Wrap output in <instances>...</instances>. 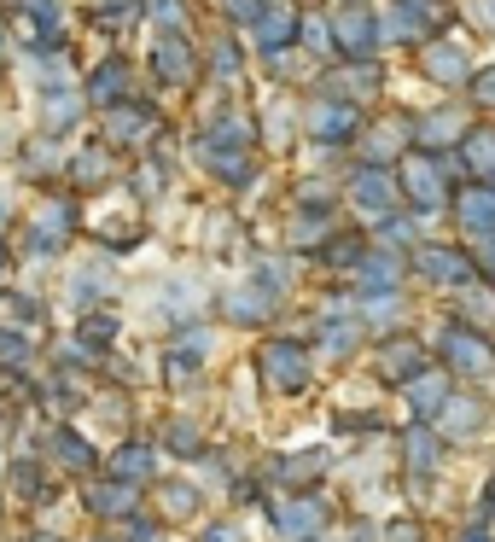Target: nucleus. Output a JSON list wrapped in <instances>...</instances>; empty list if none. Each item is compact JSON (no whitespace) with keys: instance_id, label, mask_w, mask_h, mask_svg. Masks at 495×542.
<instances>
[{"instance_id":"1","label":"nucleus","mask_w":495,"mask_h":542,"mask_svg":"<svg viewBox=\"0 0 495 542\" xmlns=\"http://www.w3.org/2000/svg\"><path fill=\"white\" fill-rule=\"evenodd\" d=\"M76 228V199L70 193H53V199L35 204L30 228H24V245H30V257H59V245L70 239Z\"/></svg>"},{"instance_id":"2","label":"nucleus","mask_w":495,"mask_h":542,"mask_svg":"<svg viewBox=\"0 0 495 542\" xmlns=\"http://www.w3.org/2000/svg\"><path fill=\"white\" fill-rule=\"evenodd\" d=\"M303 129H309L315 146H344V140L362 129V111H356V100H344V94H315L309 111H303Z\"/></svg>"},{"instance_id":"3","label":"nucleus","mask_w":495,"mask_h":542,"mask_svg":"<svg viewBox=\"0 0 495 542\" xmlns=\"http://www.w3.org/2000/svg\"><path fill=\"white\" fill-rule=\"evenodd\" d=\"M350 204L367 210V216H391L396 204H402V175L379 170V164H362V170L350 175Z\"/></svg>"},{"instance_id":"4","label":"nucleus","mask_w":495,"mask_h":542,"mask_svg":"<svg viewBox=\"0 0 495 542\" xmlns=\"http://www.w3.org/2000/svg\"><path fill=\"white\" fill-rule=\"evenodd\" d=\"M257 368L268 373L274 391H303V385H309V356H303L297 339H268L263 350H257Z\"/></svg>"},{"instance_id":"5","label":"nucleus","mask_w":495,"mask_h":542,"mask_svg":"<svg viewBox=\"0 0 495 542\" xmlns=\"http://www.w3.org/2000/svg\"><path fill=\"white\" fill-rule=\"evenodd\" d=\"M437 350H443V362H449L455 373H466V379H484V373L495 368V356H490V344H484V333H478V327H466V321H455V327L443 333V344H437Z\"/></svg>"},{"instance_id":"6","label":"nucleus","mask_w":495,"mask_h":542,"mask_svg":"<svg viewBox=\"0 0 495 542\" xmlns=\"http://www.w3.org/2000/svg\"><path fill=\"white\" fill-rule=\"evenodd\" d=\"M117 175V158H111V140H99V146H76L65 158V181L70 193H94V187H105Z\"/></svg>"},{"instance_id":"7","label":"nucleus","mask_w":495,"mask_h":542,"mask_svg":"<svg viewBox=\"0 0 495 542\" xmlns=\"http://www.w3.org/2000/svg\"><path fill=\"white\" fill-rule=\"evenodd\" d=\"M332 35H338V47H350V59H373L379 53V18L367 6L332 12Z\"/></svg>"},{"instance_id":"8","label":"nucleus","mask_w":495,"mask_h":542,"mask_svg":"<svg viewBox=\"0 0 495 542\" xmlns=\"http://www.w3.org/2000/svg\"><path fill=\"white\" fill-rule=\"evenodd\" d=\"M152 70H158V82H169V88H187V82H193V70H198L187 35H181V30L158 35V47H152Z\"/></svg>"},{"instance_id":"9","label":"nucleus","mask_w":495,"mask_h":542,"mask_svg":"<svg viewBox=\"0 0 495 542\" xmlns=\"http://www.w3.org/2000/svg\"><path fill=\"white\" fill-rule=\"evenodd\" d=\"M414 269L426 274V280H443V286H478V269H472V257L466 251H443V245H426L420 257H414Z\"/></svg>"},{"instance_id":"10","label":"nucleus","mask_w":495,"mask_h":542,"mask_svg":"<svg viewBox=\"0 0 495 542\" xmlns=\"http://www.w3.org/2000/svg\"><path fill=\"white\" fill-rule=\"evenodd\" d=\"M321 519H327V508L315 496H292V502L274 508V531L286 542H309V537H321Z\"/></svg>"},{"instance_id":"11","label":"nucleus","mask_w":495,"mask_h":542,"mask_svg":"<svg viewBox=\"0 0 495 542\" xmlns=\"http://www.w3.org/2000/svg\"><path fill=\"white\" fill-rule=\"evenodd\" d=\"M152 129H158V111H152V105L123 100V105L105 111V140H111V146H134V140H146Z\"/></svg>"},{"instance_id":"12","label":"nucleus","mask_w":495,"mask_h":542,"mask_svg":"<svg viewBox=\"0 0 495 542\" xmlns=\"http://www.w3.org/2000/svg\"><path fill=\"white\" fill-rule=\"evenodd\" d=\"M82 94H88V105H105V111H111V105H123V100H129V59H123V53L99 59V70L88 76V88H82Z\"/></svg>"},{"instance_id":"13","label":"nucleus","mask_w":495,"mask_h":542,"mask_svg":"<svg viewBox=\"0 0 495 542\" xmlns=\"http://www.w3.org/2000/svg\"><path fill=\"white\" fill-rule=\"evenodd\" d=\"M437 455H443V432L426 426V420H414V426L402 432V461H408V473L431 478V473H437Z\"/></svg>"},{"instance_id":"14","label":"nucleus","mask_w":495,"mask_h":542,"mask_svg":"<svg viewBox=\"0 0 495 542\" xmlns=\"http://www.w3.org/2000/svg\"><path fill=\"white\" fill-rule=\"evenodd\" d=\"M402 397H408V408H414L420 420H437V414H443V403H449L455 391H449V373L426 368V373H414V379L402 385Z\"/></svg>"},{"instance_id":"15","label":"nucleus","mask_w":495,"mask_h":542,"mask_svg":"<svg viewBox=\"0 0 495 542\" xmlns=\"http://www.w3.org/2000/svg\"><path fill=\"white\" fill-rule=\"evenodd\" d=\"M88 508H94L99 519H134V513H140V484H129V478H105V484L88 490Z\"/></svg>"},{"instance_id":"16","label":"nucleus","mask_w":495,"mask_h":542,"mask_svg":"<svg viewBox=\"0 0 495 542\" xmlns=\"http://www.w3.org/2000/svg\"><path fill=\"white\" fill-rule=\"evenodd\" d=\"M455 216H461V228L472 239L495 234V187H466V193H455Z\"/></svg>"},{"instance_id":"17","label":"nucleus","mask_w":495,"mask_h":542,"mask_svg":"<svg viewBox=\"0 0 495 542\" xmlns=\"http://www.w3.org/2000/svg\"><path fill=\"white\" fill-rule=\"evenodd\" d=\"M461 164L478 181H495V123H472L461 135Z\"/></svg>"},{"instance_id":"18","label":"nucleus","mask_w":495,"mask_h":542,"mask_svg":"<svg viewBox=\"0 0 495 542\" xmlns=\"http://www.w3.org/2000/svg\"><path fill=\"white\" fill-rule=\"evenodd\" d=\"M82 100L88 94H76V88H53V94H41V129L47 135H65L82 123Z\"/></svg>"},{"instance_id":"19","label":"nucleus","mask_w":495,"mask_h":542,"mask_svg":"<svg viewBox=\"0 0 495 542\" xmlns=\"http://www.w3.org/2000/svg\"><path fill=\"white\" fill-rule=\"evenodd\" d=\"M297 24H303V12H297L292 0H268V12L251 24V30H257V47L274 53V47H286V35H292Z\"/></svg>"},{"instance_id":"20","label":"nucleus","mask_w":495,"mask_h":542,"mask_svg":"<svg viewBox=\"0 0 495 542\" xmlns=\"http://www.w3.org/2000/svg\"><path fill=\"white\" fill-rule=\"evenodd\" d=\"M426 76L431 82H472V65H466V53L455 41H426Z\"/></svg>"},{"instance_id":"21","label":"nucleus","mask_w":495,"mask_h":542,"mask_svg":"<svg viewBox=\"0 0 495 542\" xmlns=\"http://www.w3.org/2000/svg\"><path fill=\"white\" fill-rule=\"evenodd\" d=\"M356 274H362V292H396V280H402V251H385V245H373Z\"/></svg>"},{"instance_id":"22","label":"nucleus","mask_w":495,"mask_h":542,"mask_svg":"<svg viewBox=\"0 0 495 542\" xmlns=\"http://www.w3.org/2000/svg\"><path fill=\"white\" fill-rule=\"evenodd\" d=\"M379 362H385V379H391V385H408L414 373H426V350L414 339H391L379 350Z\"/></svg>"},{"instance_id":"23","label":"nucleus","mask_w":495,"mask_h":542,"mask_svg":"<svg viewBox=\"0 0 495 542\" xmlns=\"http://www.w3.org/2000/svg\"><path fill=\"white\" fill-rule=\"evenodd\" d=\"M484 426V403L478 397H449L443 414H437V432H449V438H472Z\"/></svg>"},{"instance_id":"24","label":"nucleus","mask_w":495,"mask_h":542,"mask_svg":"<svg viewBox=\"0 0 495 542\" xmlns=\"http://www.w3.org/2000/svg\"><path fill=\"white\" fill-rule=\"evenodd\" d=\"M228 321H239V327H251V321H263L268 309H274V292H257V280H251V286H239V292H228Z\"/></svg>"},{"instance_id":"25","label":"nucleus","mask_w":495,"mask_h":542,"mask_svg":"<svg viewBox=\"0 0 495 542\" xmlns=\"http://www.w3.org/2000/svg\"><path fill=\"white\" fill-rule=\"evenodd\" d=\"M158 467V455H152V443H123L117 455H111V478H129V484H146Z\"/></svg>"},{"instance_id":"26","label":"nucleus","mask_w":495,"mask_h":542,"mask_svg":"<svg viewBox=\"0 0 495 542\" xmlns=\"http://www.w3.org/2000/svg\"><path fill=\"white\" fill-rule=\"evenodd\" d=\"M321 467H327V455H321V449H309V455H286V461H274V478H280V484H292V490H303V484H315V478H321Z\"/></svg>"},{"instance_id":"27","label":"nucleus","mask_w":495,"mask_h":542,"mask_svg":"<svg viewBox=\"0 0 495 542\" xmlns=\"http://www.w3.org/2000/svg\"><path fill=\"white\" fill-rule=\"evenodd\" d=\"M297 41H309V53H315V59H332V53H338L332 18H321V12H303V24H297Z\"/></svg>"},{"instance_id":"28","label":"nucleus","mask_w":495,"mask_h":542,"mask_svg":"<svg viewBox=\"0 0 495 542\" xmlns=\"http://www.w3.org/2000/svg\"><path fill=\"white\" fill-rule=\"evenodd\" d=\"M129 187L140 193V199H158V193H169V170H164V158L152 152V158H140L129 175Z\"/></svg>"},{"instance_id":"29","label":"nucleus","mask_w":495,"mask_h":542,"mask_svg":"<svg viewBox=\"0 0 495 542\" xmlns=\"http://www.w3.org/2000/svg\"><path fill=\"white\" fill-rule=\"evenodd\" d=\"M117 333H123V327H117V315H111V309H88V315H82V333H76V339L88 344V350H105V344L117 339Z\"/></svg>"},{"instance_id":"30","label":"nucleus","mask_w":495,"mask_h":542,"mask_svg":"<svg viewBox=\"0 0 495 542\" xmlns=\"http://www.w3.org/2000/svg\"><path fill=\"white\" fill-rule=\"evenodd\" d=\"M414 239H420V222H414V216H379V245H385V251H408V245H414Z\"/></svg>"},{"instance_id":"31","label":"nucleus","mask_w":495,"mask_h":542,"mask_svg":"<svg viewBox=\"0 0 495 542\" xmlns=\"http://www.w3.org/2000/svg\"><path fill=\"white\" fill-rule=\"evenodd\" d=\"M338 94H379V65L373 59H356V70H338Z\"/></svg>"},{"instance_id":"32","label":"nucleus","mask_w":495,"mask_h":542,"mask_svg":"<svg viewBox=\"0 0 495 542\" xmlns=\"http://www.w3.org/2000/svg\"><path fill=\"white\" fill-rule=\"evenodd\" d=\"M35 356V344L24 339V333H12V327H0V368L6 373H24Z\"/></svg>"},{"instance_id":"33","label":"nucleus","mask_w":495,"mask_h":542,"mask_svg":"<svg viewBox=\"0 0 495 542\" xmlns=\"http://www.w3.org/2000/svg\"><path fill=\"white\" fill-rule=\"evenodd\" d=\"M53 455H59L65 467H76V473H88V467H94V449L76 438V432H59V438H53Z\"/></svg>"},{"instance_id":"34","label":"nucleus","mask_w":495,"mask_h":542,"mask_svg":"<svg viewBox=\"0 0 495 542\" xmlns=\"http://www.w3.org/2000/svg\"><path fill=\"white\" fill-rule=\"evenodd\" d=\"M362 257H367V239L362 234H332V245H327V263H350V269H362Z\"/></svg>"},{"instance_id":"35","label":"nucleus","mask_w":495,"mask_h":542,"mask_svg":"<svg viewBox=\"0 0 495 542\" xmlns=\"http://www.w3.org/2000/svg\"><path fill=\"white\" fill-rule=\"evenodd\" d=\"M164 443L175 449V455H198V449H204V432H198L193 420H169V426H164Z\"/></svg>"},{"instance_id":"36","label":"nucleus","mask_w":495,"mask_h":542,"mask_svg":"<svg viewBox=\"0 0 495 542\" xmlns=\"http://www.w3.org/2000/svg\"><path fill=\"white\" fill-rule=\"evenodd\" d=\"M164 513H175V519H193V513H198V490H193V484H175V478H169V484H164Z\"/></svg>"},{"instance_id":"37","label":"nucleus","mask_w":495,"mask_h":542,"mask_svg":"<svg viewBox=\"0 0 495 542\" xmlns=\"http://www.w3.org/2000/svg\"><path fill=\"white\" fill-rule=\"evenodd\" d=\"M356 333H362L356 321H332V327H321V350H327V356H344V350H356Z\"/></svg>"},{"instance_id":"38","label":"nucleus","mask_w":495,"mask_h":542,"mask_svg":"<svg viewBox=\"0 0 495 542\" xmlns=\"http://www.w3.org/2000/svg\"><path fill=\"white\" fill-rule=\"evenodd\" d=\"M12 496H24V502L41 496V467H35V461H18V467H12Z\"/></svg>"},{"instance_id":"39","label":"nucleus","mask_w":495,"mask_h":542,"mask_svg":"<svg viewBox=\"0 0 495 542\" xmlns=\"http://www.w3.org/2000/svg\"><path fill=\"white\" fill-rule=\"evenodd\" d=\"M111 286H105V269H82L76 274V304H94V298H105Z\"/></svg>"},{"instance_id":"40","label":"nucleus","mask_w":495,"mask_h":542,"mask_svg":"<svg viewBox=\"0 0 495 542\" xmlns=\"http://www.w3.org/2000/svg\"><path fill=\"white\" fill-rule=\"evenodd\" d=\"M94 24H99V30H117V35H123V30L134 24V6H129V0H111V6L99 12Z\"/></svg>"},{"instance_id":"41","label":"nucleus","mask_w":495,"mask_h":542,"mask_svg":"<svg viewBox=\"0 0 495 542\" xmlns=\"http://www.w3.org/2000/svg\"><path fill=\"white\" fill-rule=\"evenodd\" d=\"M222 12H228L233 24H257L268 12V0H222Z\"/></svg>"},{"instance_id":"42","label":"nucleus","mask_w":495,"mask_h":542,"mask_svg":"<svg viewBox=\"0 0 495 542\" xmlns=\"http://www.w3.org/2000/svg\"><path fill=\"white\" fill-rule=\"evenodd\" d=\"M472 269H478V274H490V280H495V234L472 239Z\"/></svg>"},{"instance_id":"43","label":"nucleus","mask_w":495,"mask_h":542,"mask_svg":"<svg viewBox=\"0 0 495 542\" xmlns=\"http://www.w3.org/2000/svg\"><path fill=\"white\" fill-rule=\"evenodd\" d=\"M210 53H216V70H222V76H239V47H233V41H216Z\"/></svg>"},{"instance_id":"44","label":"nucleus","mask_w":495,"mask_h":542,"mask_svg":"<svg viewBox=\"0 0 495 542\" xmlns=\"http://www.w3.org/2000/svg\"><path fill=\"white\" fill-rule=\"evenodd\" d=\"M472 100L495 111V70H478V76H472Z\"/></svg>"},{"instance_id":"45","label":"nucleus","mask_w":495,"mask_h":542,"mask_svg":"<svg viewBox=\"0 0 495 542\" xmlns=\"http://www.w3.org/2000/svg\"><path fill=\"white\" fill-rule=\"evenodd\" d=\"M152 18H158L164 30H181V0H152Z\"/></svg>"},{"instance_id":"46","label":"nucleus","mask_w":495,"mask_h":542,"mask_svg":"<svg viewBox=\"0 0 495 542\" xmlns=\"http://www.w3.org/2000/svg\"><path fill=\"white\" fill-rule=\"evenodd\" d=\"M129 542H158V525H152L146 513H134V519H129Z\"/></svg>"},{"instance_id":"47","label":"nucleus","mask_w":495,"mask_h":542,"mask_svg":"<svg viewBox=\"0 0 495 542\" xmlns=\"http://www.w3.org/2000/svg\"><path fill=\"white\" fill-rule=\"evenodd\" d=\"M385 542H426V537H420V525H414V519H396L391 531H385Z\"/></svg>"},{"instance_id":"48","label":"nucleus","mask_w":495,"mask_h":542,"mask_svg":"<svg viewBox=\"0 0 495 542\" xmlns=\"http://www.w3.org/2000/svg\"><path fill=\"white\" fill-rule=\"evenodd\" d=\"M12 315H24V321H41V304H35V298H12Z\"/></svg>"},{"instance_id":"49","label":"nucleus","mask_w":495,"mask_h":542,"mask_svg":"<svg viewBox=\"0 0 495 542\" xmlns=\"http://www.w3.org/2000/svg\"><path fill=\"white\" fill-rule=\"evenodd\" d=\"M204 542H233V525H210V531H204Z\"/></svg>"},{"instance_id":"50","label":"nucleus","mask_w":495,"mask_h":542,"mask_svg":"<svg viewBox=\"0 0 495 542\" xmlns=\"http://www.w3.org/2000/svg\"><path fill=\"white\" fill-rule=\"evenodd\" d=\"M484 508L495 513V478H490V484H484Z\"/></svg>"},{"instance_id":"51","label":"nucleus","mask_w":495,"mask_h":542,"mask_svg":"<svg viewBox=\"0 0 495 542\" xmlns=\"http://www.w3.org/2000/svg\"><path fill=\"white\" fill-rule=\"evenodd\" d=\"M484 6V24H495V0H478Z\"/></svg>"},{"instance_id":"52","label":"nucleus","mask_w":495,"mask_h":542,"mask_svg":"<svg viewBox=\"0 0 495 542\" xmlns=\"http://www.w3.org/2000/svg\"><path fill=\"white\" fill-rule=\"evenodd\" d=\"M461 542H484V531H466V537Z\"/></svg>"},{"instance_id":"53","label":"nucleus","mask_w":495,"mask_h":542,"mask_svg":"<svg viewBox=\"0 0 495 542\" xmlns=\"http://www.w3.org/2000/svg\"><path fill=\"white\" fill-rule=\"evenodd\" d=\"M6 210H12V204H6V199H0V222H6Z\"/></svg>"},{"instance_id":"54","label":"nucleus","mask_w":495,"mask_h":542,"mask_svg":"<svg viewBox=\"0 0 495 542\" xmlns=\"http://www.w3.org/2000/svg\"><path fill=\"white\" fill-rule=\"evenodd\" d=\"M0 269H6V245H0Z\"/></svg>"},{"instance_id":"55","label":"nucleus","mask_w":495,"mask_h":542,"mask_svg":"<svg viewBox=\"0 0 495 542\" xmlns=\"http://www.w3.org/2000/svg\"><path fill=\"white\" fill-rule=\"evenodd\" d=\"M99 542H111V537H99Z\"/></svg>"},{"instance_id":"56","label":"nucleus","mask_w":495,"mask_h":542,"mask_svg":"<svg viewBox=\"0 0 495 542\" xmlns=\"http://www.w3.org/2000/svg\"><path fill=\"white\" fill-rule=\"evenodd\" d=\"M309 542H321V537H309Z\"/></svg>"},{"instance_id":"57","label":"nucleus","mask_w":495,"mask_h":542,"mask_svg":"<svg viewBox=\"0 0 495 542\" xmlns=\"http://www.w3.org/2000/svg\"><path fill=\"white\" fill-rule=\"evenodd\" d=\"M490 187H495V181H490Z\"/></svg>"}]
</instances>
